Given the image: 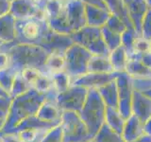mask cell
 <instances>
[{
  "label": "cell",
  "mask_w": 151,
  "mask_h": 142,
  "mask_svg": "<svg viewBox=\"0 0 151 142\" xmlns=\"http://www.w3.org/2000/svg\"><path fill=\"white\" fill-rule=\"evenodd\" d=\"M34 1H38V0H34Z\"/></svg>",
  "instance_id": "e0dca14e"
},
{
  "label": "cell",
  "mask_w": 151,
  "mask_h": 142,
  "mask_svg": "<svg viewBox=\"0 0 151 142\" xmlns=\"http://www.w3.org/2000/svg\"><path fill=\"white\" fill-rule=\"evenodd\" d=\"M52 79H53L54 87L56 91L58 93H63L66 90H68L69 87V78L68 76L64 74L63 72L57 73L51 75Z\"/></svg>",
  "instance_id": "9c48e42d"
},
{
  "label": "cell",
  "mask_w": 151,
  "mask_h": 142,
  "mask_svg": "<svg viewBox=\"0 0 151 142\" xmlns=\"http://www.w3.org/2000/svg\"><path fill=\"white\" fill-rule=\"evenodd\" d=\"M0 142H23L16 133L0 134Z\"/></svg>",
  "instance_id": "5bb4252c"
},
{
  "label": "cell",
  "mask_w": 151,
  "mask_h": 142,
  "mask_svg": "<svg viewBox=\"0 0 151 142\" xmlns=\"http://www.w3.org/2000/svg\"><path fill=\"white\" fill-rule=\"evenodd\" d=\"M60 122H48L42 120L41 118L38 117L36 115H33L31 117H28L22 120L20 123L13 128L11 133H19L24 130L33 129V130H41V129H47L50 130L52 128L60 125Z\"/></svg>",
  "instance_id": "277c9868"
},
{
  "label": "cell",
  "mask_w": 151,
  "mask_h": 142,
  "mask_svg": "<svg viewBox=\"0 0 151 142\" xmlns=\"http://www.w3.org/2000/svg\"><path fill=\"white\" fill-rule=\"evenodd\" d=\"M8 65V59L4 55H0V71L6 69Z\"/></svg>",
  "instance_id": "9a60e30c"
},
{
  "label": "cell",
  "mask_w": 151,
  "mask_h": 142,
  "mask_svg": "<svg viewBox=\"0 0 151 142\" xmlns=\"http://www.w3.org/2000/svg\"><path fill=\"white\" fill-rule=\"evenodd\" d=\"M12 101L9 97H0V120H7Z\"/></svg>",
  "instance_id": "4fadbf2b"
},
{
  "label": "cell",
  "mask_w": 151,
  "mask_h": 142,
  "mask_svg": "<svg viewBox=\"0 0 151 142\" xmlns=\"http://www.w3.org/2000/svg\"><path fill=\"white\" fill-rule=\"evenodd\" d=\"M32 87L28 84L25 80L23 79V77L20 75H17L15 78H14V80L12 83V86L11 89V94L12 97H18L21 96L24 93L27 92L28 90H30Z\"/></svg>",
  "instance_id": "52a82bcc"
},
{
  "label": "cell",
  "mask_w": 151,
  "mask_h": 142,
  "mask_svg": "<svg viewBox=\"0 0 151 142\" xmlns=\"http://www.w3.org/2000/svg\"><path fill=\"white\" fill-rule=\"evenodd\" d=\"M33 88L36 89L38 92L40 93H48L51 90L55 89L54 87V83H53V79H52V76L49 77V76L45 75V74H41V76L39 77V79L37 80V82L35 83Z\"/></svg>",
  "instance_id": "ba28073f"
},
{
  "label": "cell",
  "mask_w": 151,
  "mask_h": 142,
  "mask_svg": "<svg viewBox=\"0 0 151 142\" xmlns=\"http://www.w3.org/2000/svg\"><path fill=\"white\" fill-rule=\"evenodd\" d=\"M46 99V93H40L31 88L27 92L18 96L12 101L9 116L0 134L11 133L18 123L25 118L36 115L39 108Z\"/></svg>",
  "instance_id": "6da1fadb"
},
{
  "label": "cell",
  "mask_w": 151,
  "mask_h": 142,
  "mask_svg": "<svg viewBox=\"0 0 151 142\" xmlns=\"http://www.w3.org/2000/svg\"><path fill=\"white\" fill-rule=\"evenodd\" d=\"M23 35L27 39H35L39 35V27L34 22H28L23 27Z\"/></svg>",
  "instance_id": "7c38bea8"
},
{
  "label": "cell",
  "mask_w": 151,
  "mask_h": 142,
  "mask_svg": "<svg viewBox=\"0 0 151 142\" xmlns=\"http://www.w3.org/2000/svg\"><path fill=\"white\" fill-rule=\"evenodd\" d=\"M61 114H63V111L58 107L56 102L45 99L44 103L39 108L36 116L39 118H41L42 120L60 123Z\"/></svg>",
  "instance_id": "5b68a950"
},
{
  "label": "cell",
  "mask_w": 151,
  "mask_h": 142,
  "mask_svg": "<svg viewBox=\"0 0 151 142\" xmlns=\"http://www.w3.org/2000/svg\"><path fill=\"white\" fill-rule=\"evenodd\" d=\"M41 74L42 72L40 70L33 68V67H27L25 69H23L21 72V76L23 77V79L25 80L32 88L34 86L35 83L37 82V80L39 79Z\"/></svg>",
  "instance_id": "8fae6325"
},
{
  "label": "cell",
  "mask_w": 151,
  "mask_h": 142,
  "mask_svg": "<svg viewBox=\"0 0 151 142\" xmlns=\"http://www.w3.org/2000/svg\"><path fill=\"white\" fill-rule=\"evenodd\" d=\"M86 142H96V141H94V140H91V139H89L88 141H86Z\"/></svg>",
  "instance_id": "2e32d148"
},
{
  "label": "cell",
  "mask_w": 151,
  "mask_h": 142,
  "mask_svg": "<svg viewBox=\"0 0 151 142\" xmlns=\"http://www.w3.org/2000/svg\"><path fill=\"white\" fill-rule=\"evenodd\" d=\"M46 67L51 75L63 72L66 66V61L64 57L60 54H52L46 61Z\"/></svg>",
  "instance_id": "8992f818"
},
{
  "label": "cell",
  "mask_w": 151,
  "mask_h": 142,
  "mask_svg": "<svg viewBox=\"0 0 151 142\" xmlns=\"http://www.w3.org/2000/svg\"><path fill=\"white\" fill-rule=\"evenodd\" d=\"M60 125L63 129V142H86L91 138L86 124L77 112L63 111Z\"/></svg>",
  "instance_id": "7a4b0ae2"
},
{
  "label": "cell",
  "mask_w": 151,
  "mask_h": 142,
  "mask_svg": "<svg viewBox=\"0 0 151 142\" xmlns=\"http://www.w3.org/2000/svg\"><path fill=\"white\" fill-rule=\"evenodd\" d=\"M85 102V94L82 89L66 90L60 93L57 98V105L61 111H72L79 113Z\"/></svg>",
  "instance_id": "3957f363"
},
{
  "label": "cell",
  "mask_w": 151,
  "mask_h": 142,
  "mask_svg": "<svg viewBox=\"0 0 151 142\" xmlns=\"http://www.w3.org/2000/svg\"><path fill=\"white\" fill-rule=\"evenodd\" d=\"M41 142H63V134L61 126L58 125L47 131Z\"/></svg>",
  "instance_id": "30bf717a"
}]
</instances>
